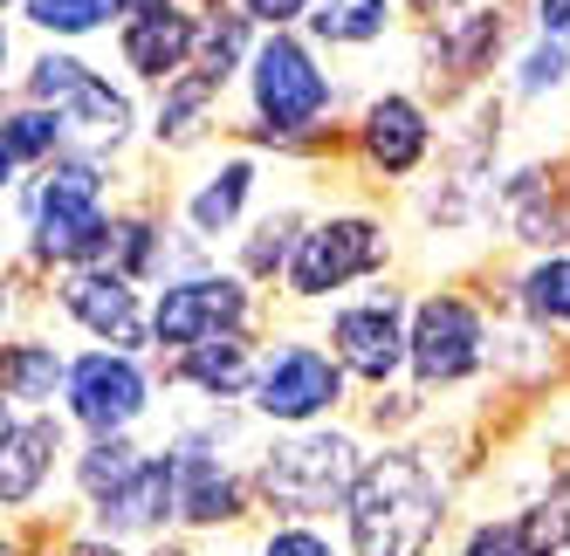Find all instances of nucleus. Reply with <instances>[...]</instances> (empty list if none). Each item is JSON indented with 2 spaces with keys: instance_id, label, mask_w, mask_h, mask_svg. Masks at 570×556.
<instances>
[{
  "instance_id": "f257e3e1",
  "label": "nucleus",
  "mask_w": 570,
  "mask_h": 556,
  "mask_svg": "<svg viewBox=\"0 0 570 556\" xmlns=\"http://www.w3.org/2000/svg\"><path fill=\"white\" fill-rule=\"evenodd\" d=\"M440 523H446V488L413 447H385L364 460L344 508L351 556H426Z\"/></svg>"
},
{
  "instance_id": "f03ea898",
  "label": "nucleus",
  "mask_w": 570,
  "mask_h": 556,
  "mask_svg": "<svg viewBox=\"0 0 570 556\" xmlns=\"http://www.w3.org/2000/svg\"><path fill=\"white\" fill-rule=\"evenodd\" d=\"M364 474V454L351 433H331V426H296L289 440H275L255 467V495L289 515V523H316L331 508H351V488Z\"/></svg>"
},
{
  "instance_id": "7ed1b4c3",
  "label": "nucleus",
  "mask_w": 570,
  "mask_h": 556,
  "mask_svg": "<svg viewBox=\"0 0 570 556\" xmlns=\"http://www.w3.org/2000/svg\"><path fill=\"white\" fill-rule=\"evenodd\" d=\"M28 220L42 261H97L117 234V220L104 214V172L90 158H49L42 179L28 186Z\"/></svg>"
},
{
  "instance_id": "20e7f679",
  "label": "nucleus",
  "mask_w": 570,
  "mask_h": 556,
  "mask_svg": "<svg viewBox=\"0 0 570 556\" xmlns=\"http://www.w3.org/2000/svg\"><path fill=\"white\" fill-rule=\"evenodd\" d=\"M248 90H255V117L268 138H296L309 131L323 110H331V76L316 69V56L296 42V34H268V42L248 56Z\"/></svg>"
},
{
  "instance_id": "39448f33",
  "label": "nucleus",
  "mask_w": 570,
  "mask_h": 556,
  "mask_svg": "<svg viewBox=\"0 0 570 556\" xmlns=\"http://www.w3.org/2000/svg\"><path fill=\"white\" fill-rule=\"evenodd\" d=\"M344 365L337 350H316V344H275L262 350V371H255V413L275 426H316L323 413L344 406Z\"/></svg>"
},
{
  "instance_id": "423d86ee",
  "label": "nucleus",
  "mask_w": 570,
  "mask_h": 556,
  "mask_svg": "<svg viewBox=\"0 0 570 556\" xmlns=\"http://www.w3.org/2000/svg\"><path fill=\"white\" fill-rule=\"evenodd\" d=\"M28 97L49 103V110H62L69 138H83V145H125V138H131V97L110 90L104 76H97L90 62H76V56H56V49L35 56Z\"/></svg>"
},
{
  "instance_id": "0eeeda50",
  "label": "nucleus",
  "mask_w": 570,
  "mask_h": 556,
  "mask_svg": "<svg viewBox=\"0 0 570 556\" xmlns=\"http://www.w3.org/2000/svg\"><path fill=\"white\" fill-rule=\"evenodd\" d=\"M385 268V227L364 220V214H337V220H316L303 241H296V261H289V296L303 302H323L364 275Z\"/></svg>"
},
{
  "instance_id": "6e6552de",
  "label": "nucleus",
  "mask_w": 570,
  "mask_h": 556,
  "mask_svg": "<svg viewBox=\"0 0 570 556\" xmlns=\"http://www.w3.org/2000/svg\"><path fill=\"white\" fill-rule=\"evenodd\" d=\"M69 419L97 433V440H125V433L145 419L151 406V378L131 350H90V357H76L69 365Z\"/></svg>"
},
{
  "instance_id": "1a4fd4ad",
  "label": "nucleus",
  "mask_w": 570,
  "mask_h": 556,
  "mask_svg": "<svg viewBox=\"0 0 570 556\" xmlns=\"http://www.w3.org/2000/svg\"><path fill=\"white\" fill-rule=\"evenodd\" d=\"M248 324V282L240 275H179L151 302V337L166 350H199L214 337H240Z\"/></svg>"
},
{
  "instance_id": "9d476101",
  "label": "nucleus",
  "mask_w": 570,
  "mask_h": 556,
  "mask_svg": "<svg viewBox=\"0 0 570 556\" xmlns=\"http://www.w3.org/2000/svg\"><path fill=\"white\" fill-rule=\"evenodd\" d=\"M331 350L337 365L364 385H392L405 365H413V316H405V302L392 289L364 296V302H344L331 316Z\"/></svg>"
},
{
  "instance_id": "9b49d317",
  "label": "nucleus",
  "mask_w": 570,
  "mask_h": 556,
  "mask_svg": "<svg viewBox=\"0 0 570 556\" xmlns=\"http://www.w3.org/2000/svg\"><path fill=\"white\" fill-rule=\"evenodd\" d=\"M488 365V324L468 296H426L413 309V378L426 391L461 385Z\"/></svg>"
},
{
  "instance_id": "f8f14e48",
  "label": "nucleus",
  "mask_w": 570,
  "mask_h": 556,
  "mask_svg": "<svg viewBox=\"0 0 570 556\" xmlns=\"http://www.w3.org/2000/svg\"><path fill=\"white\" fill-rule=\"evenodd\" d=\"M173 474H179V523L193 529H227L240 523V508H248V488H240V474L227 467L220 440L214 433H179L173 440Z\"/></svg>"
},
{
  "instance_id": "ddd939ff",
  "label": "nucleus",
  "mask_w": 570,
  "mask_h": 556,
  "mask_svg": "<svg viewBox=\"0 0 570 556\" xmlns=\"http://www.w3.org/2000/svg\"><path fill=\"white\" fill-rule=\"evenodd\" d=\"M62 309L90 337H104L110 350H138L151 337V316L131 289V275H117V268H69L62 275Z\"/></svg>"
},
{
  "instance_id": "4468645a",
  "label": "nucleus",
  "mask_w": 570,
  "mask_h": 556,
  "mask_svg": "<svg viewBox=\"0 0 570 556\" xmlns=\"http://www.w3.org/2000/svg\"><path fill=\"white\" fill-rule=\"evenodd\" d=\"M179 515V474H173V454H158L145 460L125 488H110L104 502H90V536H110V543H125V536H158Z\"/></svg>"
},
{
  "instance_id": "2eb2a0df",
  "label": "nucleus",
  "mask_w": 570,
  "mask_h": 556,
  "mask_svg": "<svg viewBox=\"0 0 570 556\" xmlns=\"http://www.w3.org/2000/svg\"><path fill=\"white\" fill-rule=\"evenodd\" d=\"M357 151H364V166L385 172V179L420 172V166H426V151H433L426 110H420L413 97H379L372 110H364V125H357Z\"/></svg>"
},
{
  "instance_id": "dca6fc26",
  "label": "nucleus",
  "mask_w": 570,
  "mask_h": 556,
  "mask_svg": "<svg viewBox=\"0 0 570 556\" xmlns=\"http://www.w3.org/2000/svg\"><path fill=\"white\" fill-rule=\"evenodd\" d=\"M193 49H199V21L186 8H173V0H138L125 14V62L138 76H151V83H173Z\"/></svg>"
},
{
  "instance_id": "f3484780",
  "label": "nucleus",
  "mask_w": 570,
  "mask_h": 556,
  "mask_svg": "<svg viewBox=\"0 0 570 556\" xmlns=\"http://www.w3.org/2000/svg\"><path fill=\"white\" fill-rule=\"evenodd\" d=\"M62 454H69V440H62L56 419L14 413L8 433H0V502H8V508H28L35 495H42V481L56 474Z\"/></svg>"
},
{
  "instance_id": "a211bd4d",
  "label": "nucleus",
  "mask_w": 570,
  "mask_h": 556,
  "mask_svg": "<svg viewBox=\"0 0 570 556\" xmlns=\"http://www.w3.org/2000/svg\"><path fill=\"white\" fill-rule=\"evenodd\" d=\"M255 371H262V357L248 350V337H214V344H199V350H179V365L173 378L193 385V391H207V399H240V391H255Z\"/></svg>"
},
{
  "instance_id": "6ab92c4d",
  "label": "nucleus",
  "mask_w": 570,
  "mask_h": 556,
  "mask_svg": "<svg viewBox=\"0 0 570 556\" xmlns=\"http://www.w3.org/2000/svg\"><path fill=\"white\" fill-rule=\"evenodd\" d=\"M0 385H8L14 413H35L42 399H56V385H69V365H62V350H56V344H8Z\"/></svg>"
},
{
  "instance_id": "aec40b11",
  "label": "nucleus",
  "mask_w": 570,
  "mask_h": 556,
  "mask_svg": "<svg viewBox=\"0 0 570 556\" xmlns=\"http://www.w3.org/2000/svg\"><path fill=\"white\" fill-rule=\"evenodd\" d=\"M248 192H255V166H248V158H227V166L186 200L193 234H227V227L240 220V207H248Z\"/></svg>"
},
{
  "instance_id": "412c9836",
  "label": "nucleus",
  "mask_w": 570,
  "mask_h": 556,
  "mask_svg": "<svg viewBox=\"0 0 570 556\" xmlns=\"http://www.w3.org/2000/svg\"><path fill=\"white\" fill-rule=\"evenodd\" d=\"M515 529H522L529 556H570V467L529 508H515Z\"/></svg>"
},
{
  "instance_id": "4be33fe9",
  "label": "nucleus",
  "mask_w": 570,
  "mask_h": 556,
  "mask_svg": "<svg viewBox=\"0 0 570 556\" xmlns=\"http://www.w3.org/2000/svg\"><path fill=\"white\" fill-rule=\"evenodd\" d=\"M392 21V0H316L309 8V28L337 49H357V42H379Z\"/></svg>"
},
{
  "instance_id": "5701e85b",
  "label": "nucleus",
  "mask_w": 570,
  "mask_h": 556,
  "mask_svg": "<svg viewBox=\"0 0 570 556\" xmlns=\"http://www.w3.org/2000/svg\"><path fill=\"white\" fill-rule=\"evenodd\" d=\"M62 138H69L62 110H49V103H21V110L8 117V166H14V172L42 166V158L62 151Z\"/></svg>"
},
{
  "instance_id": "b1692460",
  "label": "nucleus",
  "mask_w": 570,
  "mask_h": 556,
  "mask_svg": "<svg viewBox=\"0 0 570 556\" xmlns=\"http://www.w3.org/2000/svg\"><path fill=\"white\" fill-rule=\"evenodd\" d=\"M138 0H21V14L49 34H90V28H110L117 14H131Z\"/></svg>"
},
{
  "instance_id": "393cba45",
  "label": "nucleus",
  "mask_w": 570,
  "mask_h": 556,
  "mask_svg": "<svg viewBox=\"0 0 570 556\" xmlns=\"http://www.w3.org/2000/svg\"><path fill=\"white\" fill-rule=\"evenodd\" d=\"M138 467H145V454L131 440H90L83 454H76V488H83L90 502H104L110 488H125Z\"/></svg>"
},
{
  "instance_id": "a878e982",
  "label": "nucleus",
  "mask_w": 570,
  "mask_h": 556,
  "mask_svg": "<svg viewBox=\"0 0 570 556\" xmlns=\"http://www.w3.org/2000/svg\"><path fill=\"white\" fill-rule=\"evenodd\" d=\"M522 309L543 330H570V255H550L522 275Z\"/></svg>"
},
{
  "instance_id": "bb28decb",
  "label": "nucleus",
  "mask_w": 570,
  "mask_h": 556,
  "mask_svg": "<svg viewBox=\"0 0 570 556\" xmlns=\"http://www.w3.org/2000/svg\"><path fill=\"white\" fill-rule=\"evenodd\" d=\"M214 90H220L214 76H186V83H173V90H166V110H158V138H166V145H186V138H199Z\"/></svg>"
},
{
  "instance_id": "cd10ccee",
  "label": "nucleus",
  "mask_w": 570,
  "mask_h": 556,
  "mask_svg": "<svg viewBox=\"0 0 570 556\" xmlns=\"http://www.w3.org/2000/svg\"><path fill=\"white\" fill-rule=\"evenodd\" d=\"M563 69H570V42H550V34H543V42L522 56L515 90H522V97H543V90H557V83H563Z\"/></svg>"
},
{
  "instance_id": "c85d7f7f",
  "label": "nucleus",
  "mask_w": 570,
  "mask_h": 556,
  "mask_svg": "<svg viewBox=\"0 0 570 556\" xmlns=\"http://www.w3.org/2000/svg\"><path fill=\"white\" fill-rule=\"evenodd\" d=\"M255 556H337V543L323 536V529H309V523H282V529L262 536Z\"/></svg>"
},
{
  "instance_id": "c756f323",
  "label": "nucleus",
  "mask_w": 570,
  "mask_h": 556,
  "mask_svg": "<svg viewBox=\"0 0 570 556\" xmlns=\"http://www.w3.org/2000/svg\"><path fill=\"white\" fill-rule=\"evenodd\" d=\"M461 556H529V543H522V529H515V515H502V523H481V529L461 543Z\"/></svg>"
},
{
  "instance_id": "7c9ffc66",
  "label": "nucleus",
  "mask_w": 570,
  "mask_h": 556,
  "mask_svg": "<svg viewBox=\"0 0 570 556\" xmlns=\"http://www.w3.org/2000/svg\"><path fill=\"white\" fill-rule=\"evenodd\" d=\"M309 8H316V0H248V21H262V28L282 34V28H289L296 14H309Z\"/></svg>"
},
{
  "instance_id": "2f4dec72",
  "label": "nucleus",
  "mask_w": 570,
  "mask_h": 556,
  "mask_svg": "<svg viewBox=\"0 0 570 556\" xmlns=\"http://www.w3.org/2000/svg\"><path fill=\"white\" fill-rule=\"evenodd\" d=\"M537 21L550 42H570V0H537Z\"/></svg>"
},
{
  "instance_id": "473e14b6",
  "label": "nucleus",
  "mask_w": 570,
  "mask_h": 556,
  "mask_svg": "<svg viewBox=\"0 0 570 556\" xmlns=\"http://www.w3.org/2000/svg\"><path fill=\"white\" fill-rule=\"evenodd\" d=\"M62 556H125V549H117L110 536H83V543H69Z\"/></svg>"
},
{
  "instance_id": "72a5a7b5",
  "label": "nucleus",
  "mask_w": 570,
  "mask_h": 556,
  "mask_svg": "<svg viewBox=\"0 0 570 556\" xmlns=\"http://www.w3.org/2000/svg\"><path fill=\"white\" fill-rule=\"evenodd\" d=\"M145 556H193V549H179V543H151Z\"/></svg>"
}]
</instances>
